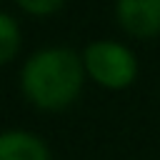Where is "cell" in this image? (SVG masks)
Wrapping results in <instances>:
<instances>
[{
    "label": "cell",
    "instance_id": "4",
    "mask_svg": "<svg viewBox=\"0 0 160 160\" xmlns=\"http://www.w3.org/2000/svg\"><path fill=\"white\" fill-rule=\"evenodd\" d=\"M0 160H50V152L38 135L10 130L0 135Z\"/></svg>",
    "mask_w": 160,
    "mask_h": 160
},
{
    "label": "cell",
    "instance_id": "6",
    "mask_svg": "<svg viewBox=\"0 0 160 160\" xmlns=\"http://www.w3.org/2000/svg\"><path fill=\"white\" fill-rule=\"evenodd\" d=\"M28 12H38V15H45V12H52L62 5V0H18Z\"/></svg>",
    "mask_w": 160,
    "mask_h": 160
},
{
    "label": "cell",
    "instance_id": "5",
    "mask_svg": "<svg viewBox=\"0 0 160 160\" xmlns=\"http://www.w3.org/2000/svg\"><path fill=\"white\" fill-rule=\"evenodd\" d=\"M20 45V30L8 12H0V65L8 62Z\"/></svg>",
    "mask_w": 160,
    "mask_h": 160
},
{
    "label": "cell",
    "instance_id": "2",
    "mask_svg": "<svg viewBox=\"0 0 160 160\" xmlns=\"http://www.w3.org/2000/svg\"><path fill=\"white\" fill-rule=\"evenodd\" d=\"M85 68L88 72L108 85V88H125L135 80V72H138V62L132 58V52L118 42H92L88 45L85 50Z\"/></svg>",
    "mask_w": 160,
    "mask_h": 160
},
{
    "label": "cell",
    "instance_id": "3",
    "mask_svg": "<svg viewBox=\"0 0 160 160\" xmlns=\"http://www.w3.org/2000/svg\"><path fill=\"white\" fill-rule=\"evenodd\" d=\"M118 18L132 35L160 32V0H118Z\"/></svg>",
    "mask_w": 160,
    "mask_h": 160
},
{
    "label": "cell",
    "instance_id": "1",
    "mask_svg": "<svg viewBox=\"0 0 160 160\" xmlns=\"http://www.w3.org/2000/svg\"><path fill=\"white\" fill-rule=\"evenodd\" d=\"M82 85L80 58L68 48H48L35 52L22 68L25 95L48 110L65 108L75 100Z\"/></svg>",
    "mask_w": 160,
    "mask_h": 160
}]
</instances>
